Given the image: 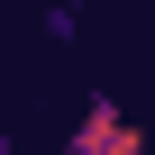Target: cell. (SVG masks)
<instances>
[{
	"mask_svg": "<svg viewBox=\"0 0 155 155\" xmlns=\"http://www.w3.org/2000/svg\"><path fill=\"white\" fill-rule=\"evenodd\" d=\"M64 155H146V128H137L119 101H91L82 119L64 128Z\"/></svg>",
	"mask_w": 155,
	"mask_h": 155,
	"instance_id": "1",
	"label": "cell"
},
{
	"mask_svg": "<svg viewBox=\"0 0 155 155\" xmlns=\"http://www.w3.org/2000/svg\"><path fill=\"white\" fill-rule=\"evenodd\" d=\"M0 155H18V146H9V137H0Z\"/></svg>",
	"mask_w": 155,
	"mask_h": 155,
	"instance_id": "3",
	"label": "cell"
},
{
	"mask_svg": "<svg viewBox=\"0 0 155 155\" xmlns=\"http://www.w3.org/2000/svg\"><path fill=\"white\" fill-rule=\"evenodd\" d=\"M64 9H73V18H82V0H64Z\"/></svg>",
	"mask_w": 155,
	"mask_h": 155,
	"instance_id": "2",
	"label": "cell"
}]
</instances>
